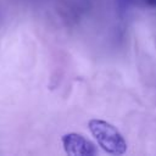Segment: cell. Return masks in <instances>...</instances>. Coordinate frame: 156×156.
Listing matches in <instances>:
<instances>
[{"label": "cell", "mask_w": 156, "mask_h": 156, "mask_svg": "<svg viewBox=\"0 0 156 156\" xmlns=\"http://www.w3.org/2000/svg\"><path fill=\"white\" fill-rule=\"evenodd\" d=\"M89 129L107 154L123 155L127 151V143L123 135L111 123L102 119H91L89 122Z\"/></svg>", "instance_id": "cell-1"}, {"label": "cell", "mask_w": 156, "mask_h": 156, "mask_svg": "<svg viewBox=\"0 0 156 156\" xmlns=\"http://www.w3.org/2000/svg\"><path fill=\"white\" fill-rule=\"evenodd\" d=\"M66 154L72 156H93L98 154L95 145L82 134L68 133L61 138Z\"/></svg>", "instance_id": "cell-2"}, {"label": "cell", "mask_w": 156, "mask_h": 156, "mask_svg": "<svg viewBox=\"0 0 156 156\" xmlns=\"http://www.w3.org/2000/svg\"><path fill=\"white\" fill-rule=\"evenodd\" d=\"M124 6H138V7H156V0H118Z\"/></svg>", "instance_id": "cell-3"}]
</instances>
